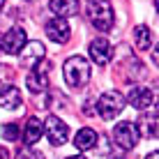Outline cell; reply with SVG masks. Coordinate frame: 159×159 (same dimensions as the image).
<instances>
[{
    "label": "cell",
    "mask_w": 159,
    "mask_h": 159,
    "mask_svg": "<svg viewBox=\"0 0 159 159\" xmlns=\"http://www.w3.org/2000/svg\"><path fill=\"white\" fill-rule=\"evenodd\" d=\"M97 131L90 129V127H81L79 131H76L74 136V145L79 148V152H85V150H92V148L97 145Z\"/></svg>",
    "instance_id": "cell-12"
},
{
    "label": "cell",
    "mask_w": 159,
    "mask_h": 159,
    "mask_svg": "<svg viewBox=\"0 0 159 159\" xmlns=\"http://www.w3.org/2000/svg\"><path fill=\"white\" fill-rule=\"evenodd\" d=\"M5 74H12V69H7L5 65H0V79H5Z\"/></svg>",
    "instance_id": "cell-22"
},
{
    "label": "cell",
    "mask_w": 159,
    "mask_h": 159,
    "mask_svg": "<svg viewBox=\"0 0 159 159\" xmlns=\"http://www.w3.org/2000/svg\"><path fill=\"white\" fill-rule=\"evenodd\" d=\"M67 159H85L83 155H74V157H67Z\"/></svg>",
    "instance_id": "cell-24"
},
{
    "label": "cell",
    "mask_w": 159,
    "mask_h": 159,
    "mask_svg": "<svg viewBox=\"0 0 159 159\" xmlns=\"http://www.w3.org/2000/svg\"><path fill=\"white\" fill-rule=\"evenodd\" d=\"M23 104V95L16 85H2L0 88V106L7 111H16Z\"/></svg>",
    "instance_id": "cell-10"
},
{
    "label": "cell",
    "mask_w": 159,
    "mask_h": 159,
    "mask_svg": "<svg viewBox=\"0 0 159 159\" xmlns=\"http://www.w3.org/2000/svg\"><path fill=\"white\" fill-rule=\"evenodd\" d=\"M136 127H139V134L148 136V139H159V116H155V113L143 116Z\"/></svg>",
    "instance_id": "cell-14"
},
{
    "label": "cell",
    "mask_w": 159,
    "mask_h": 159,
    "mask_svg": "<svg viewBox=\"0 0 159 159\" xmlns=\"http://www.w3.org/2000/svg\"><path fill=\"white\" fill-rule=\"evenodd\" d=\"M111 159H125V157H111Z\"/></svg>",
    "instance_id": "cell-27"
},
{
    "label": "cell",
    "mask_w": 159,
    "mask_h": 159,
    "mask_svg": "<svg viewBox=\"0 0 159 159\" xmlns=\"http://www.w3.org/2000/svg\"><path fill=\"white\" fill-rule=\"evenodd\" d=\"M88 19L97 30L106 32L116 23V14H113V5L108 0H90L88 2Z\"/></svg>",
    "instance_id": "cell-2"
},
{
    "label": "cell",
    "mask_w": 159,
    "mask_h": 159,
    "mask_svg": "<svg viewBox=\"0 0 159 159\" xmlns=\"http://www.w3.org/2000/svg\"><path fill=\"white\" fill-rule=\"evenodd\" d=\"M2 5H5V0H0V7H2Z\"/></svg>",
    "instance_id": "cell-28"
},
{
    "label": "cell",
    "mask_w": 159,
    "mask_h": 159,
    "mask_svg": "<svg viewBox=\"0 0 159 159\" xmlns=\"http://www.w3.org/2000/svg\"><path fill=\"white\" fill-rule=\"evenodd\" d=\"M127 102L136 108V111H145V108H150L152 104H155V95H152L150 88L136 85V88H131L127 92Z\"/></svg>",
    "instance_id": "cell-7"
},
{
    "label": "cell",
    "mask_w": 159,
    "mask_h": 159,
    "mask_svg": "<svg viewBox=\"0 0 159 159\" xmlns=\"http://www.w3.org/2000/svg\"><path fill=\"white\" fill-rule=\"evenodd\" d=\"M155 116H159V102H157V106H155Z\"/></svg>",
    "instance_id": "cell-25"
},
{
    "label": "cell",
    "mask_w": 159,
    "mask_h": 159,
    "mask_svg": "<svg viewBox=\"0 0 159 159\" xmlns=\"http://www.w3.org/2000/svg\"><path fill=\"white\" fill-rule=\"evenodd\" d=\"M2 136L7 141H19V136H21V131H19V125L16 122H9V125H5L2 127Z\"/></svg>",
    "instance_id": "cell-18"
},
{
    "label": "cell",
    "mask_w": 159,
    "mask_h": 159,
    "mask_svg": "<svg viewBox=\"0 0 159 159\" xmlns=\"http://www.w3.org/2000/svg\"><path fill=\"white\" fill-rule=\"evenodd\" d=\"M125 104H127V99H125L120 92L111 90V92H104L99 99L95 102V108L99 111V118L102 120H116L120 113H122Z\"/></svg>",
    "instance_id": "cell-3"
},
{
    "label": "cell",
    "mask_w": 159,
    "mask_h": 159,
    "mask_svg": "<svg viewBox=\"0 0 159 159\" xmlns=\"http://www.w3.org/2000/svg\"><path fill=\"white\" fill-rule=\"evenodd\" d=\"M44 134V122L39 118H30L28 122H25V129H23V141L25 145H35L37 141L42 139Z\"/></svg>",
    "instance_id": "cell-13"
},
{
    "label": "cell",
    "mask_w": 159,
    "mask_h": 159,
    "mask_svg": "<svg viewBox=\"0 0 159 159\" xmlns=\"http://www.w3.org/2000/svg\"><path fill=\"white\" fill-rule=\"evenodd\" d=\"M139 127H136L134 122H120L116 129H113V141H116L118 148H122V150H131V148H136L139 143Z\"/></svg>",
    "instance_id": "cell-4"
},
{
    "label": "cell",
    "mask_w": 159,
    "mask_h": 159,
    "mask_svg": "<svg viewBox=\"0 0 159 159\" xmlns=\"http://www.w3.org/2000/svg\"><path fill=\"white\" fill-rule=\"evenodd\" d=\"M16 159H44V157L39 155V152H35L32 148H23V150L16 155Z\"/></svg>",
    "instance_id": "cell-19"
},
{
    "label": "cell",
    "mask_w": 159,
    "mask_h": 159,
    "mask_svg": "<svg viewBox=\"0 0 159 159\" xmlns=\"http://www.w3.org/2000/svg\"><path fill=\"white\" fill-rule=\"evenodd\" d=\"M145 159H159V150H155V152H150Z\"/></svg>",
    "instance_id": "cell-23"
},
{
    "label": "cell",
    "mask_w": 159,
    "mask_h": 159,
    "mask_svg": "<svg viewBox=\"0 0 159 159\" xmlns=\"http://www.w3.org/2000/svg\"><path fill=\"white\" fill-rule=\"evenodd\" d=\"M44 56H46L44 44L42 42H30V44H25V51H23V56H21V62H23L25 67L35 69L37 65L44 60Z\"/></svg>",
    "instance_id": "cell-9"
},
{
    "label": "cell",
    "mask_w": 159,
    "mask_h": 159,
    "mask_svg": "<svg viewBox=\"0 0 159 159\" xmlns=\"http://www.w3.org/2000/svg\"><path fill=\"white\" fill-rule=\"evenodd\" d=\"M152 62H155L157 67H159V44L155 46V51H152Z\"/></svg>",
    "instance_id": "cell-20"
},
{
    "label": "cell",
    "mask_w": 159,
    "mask_h": 159,
    "mask_svg": "<svg viewBox=\"0 0 159 159\" xmlns=\"http://www.w3.org/2000/svg\"><path fill=\"white\" fill-rule=\"evenodd\" d=\"M48 7L60 19H65V16H74L79 12V0H48Z\"/></svg>",
    "instance_id": "cell-15"
},
{
    "label": "cell",
    "mask_w": 159,
    "mask_h": 159,
    "mask_svg": "<svg viewBox=\"0 0 159 159\" xmlns=\"http://www.w3.org/2000/svg\"><path fill=\"white\" fill-rule=\"evenodd\" d=\"M44 131H46L51 145H65V143H67V139H69L67 125H65L60 118H56V116H48L46 118V122H44Z\"/></svg>",
    "instance_id": "cell-6"
},
{
    "label": "cell",
    "mask_w": 159,
    "mask_h": 159,
    "mask_svg": "<svg viewBox=\"0 0 159 159\" xmlns=\"http://www.w3.org/2000/svg\"><path fill=\"white\" fill-rule=\"evenodd\" d=\"M0 159H9V150L2 148V145H0Z\"/></svg>",
    "instance_id": "cell-21"
},
{
    "label": "cell",
    "mask_w": 159,
    "mask_h": 159,
    "mask_svg": "<svg viewBox=\"0 0 159 159\" xmlns=\"http://www.w3.org/2000/svg\"><path fill=\"white\" fill-rule=\"evenodd\" d=\"M62 76L69 88H81L90 81V62L83 56H72L62 65Z\"/></svg>",
    "instance_id": "cell-1"
},
{
    "label": "cell",
    "mask_w": 159,
    "mask_h": 159,
    "mask_svg": "<svg viewBox=\"0 0 159 159\" xmlns=\"http://www.w3.org/2000/svg\"><path fill=\"white\" fill-rule=\"evenodd\" d=\"M46 35L51 37L53 42H67L69 39V23H67V19H51L46 23Z\"/></svg>",
    "instance_id": "cell-11"
},
{
    "label": "cell",
    "mask_w": 159,
    "mask_h": 159,
    "mask_svg": "<svg viewBox=\"0 0 159 159\" xmlns=\"http://www.w3.org/2000/svg\"><path fill=\"white\" fill-rule=\"evenodd\" d=\"M155 9H157V12H159V0H155Z\"/></svg>",
    "instance_id": "cell-26"
},
{
    "label": "cell",
    "mask_w": 159,
    "mask_h": 159,
    "mask_svg": "<svg viewBox=\"0 0 159 159\" xmlns=\"http://www.w3.org/2000/svg\"><path fill=\"white\" fill-rule=\"evenodd\" d=\"M134 39H136V48H141V51H148L152 44V32L148 25H136L134 28Z\"/></svg>",
    "instance_id": "cell-17"
},
{
    "label": "cell",
    "mask_w": 159,
    "mask_h": 159,
    "mask_svg": "<svg viewBox=\"0 0 159 159\" xmlns=\"http://www.w3.org/2000/svg\"><path fill=\"white\" fill-rule=\"evenodd\" d=\"M48 85V79L46 74L42 72V69H32V72L25 76V88H28L30 92H44Z\"/></svg>",
    "instance_id": "cell-16"
},
{
    "label": "cell",
    "mask_w": 159,
    "mask_h": 159,
    "mask_svg": "<svg viewBox=\"0 0 159 159\" xmlns=\"http://www.w3.org/2000/svg\"><path fill=\"white\" fill-rule=\"evenodd\" d=\"M0 48H2L5 53H9V56H16V53H21V51L25 48V30L19 28V25L9 28L7 35L0 39Z\"/></svg>",
    "instance_id": "cell-5"
},
{
    "label": "cell",
    "mask_w": 159,
    "mask_h": 159,
    "mask_svg": "<svg viewBox=\"0 0 159 159\" xmlns=\"http://www.w3.org/2000/svg\"><path fill=\"white\" fill-rule=\"evenodd\" d=\"M111 44H108L106 37H97L95 42L90 44V58L95 65H99V67H104V65H108V60H111Z\"/></svg>",
    "instance_id": "cell-8"
}]
</instances>
